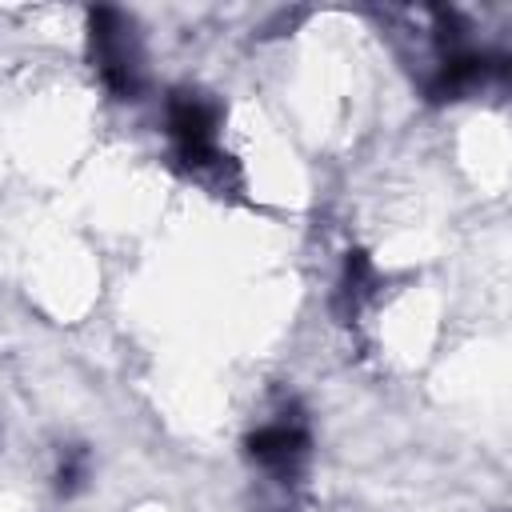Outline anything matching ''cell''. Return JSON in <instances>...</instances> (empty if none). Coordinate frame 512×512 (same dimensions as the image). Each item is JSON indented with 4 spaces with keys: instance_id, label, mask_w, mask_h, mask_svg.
<instances>
[{
    "instance_id": "2",
    "label": "cell",
    "mask_w": 512,
    "mask_h": 512,
    "mask_svg": "<svg viewBox=\"0 0 512 512\" xmlns=\"http://www.w3.org/2000/svg\"><path fill=\"white\" fill-rule=\"evenodd\" d=\"M216 124H220V108L216 100L200 96V92H172L168 100V132L176 144V156L184 168H212L220 164V148H216Z\"/></svg>"
},
{
    "instance_id": "1",
    "label": "cell",
    "mask_w": 512,
    "mask_h": 512,
    "mask_svg": "<svg viewBox=\"0 0 512 512\" xmlns=\"http://www.w3.org/2000/svg\"><path fill=\"white\" fill-rule=\"evenodd\" d=\"M88 40H92V60L100 68L104 88L120 100H132L140 92V48H136L132 20L116 8H92Z\"/></svg>"
},
{
    "instance_id": "5",
    "label": "cell",
    "mask_w": 512,
    "mask_h": 512,
    "mask_svg": "<svg viewBox=\"0 0 512 512\" xmlns=\"http://www.w3.org/2000/svg\"><path fill=\"white\" fill-rule=\"evenodd\" d=\"M80 476H84V452H68L60 464V492H76Z\"/></svg>"
},
{
    "instance_id": "3",
    "label": "cell",
    "mask_w": 512,
    "mask_h": 512,
    "mask_svg": "<svg viewBox=\"0 0 512 512\" xmlns=\"http://www.w3.org/2000/svg\"><path fill=\"white\" fill-rule=\"evenodd\" d=\"M244 448H248L252 464H260L276 480H292L308 456V428L300 420H272V424L256 428L244 440Z\"/></svg>"
},
{
    "instance_id": "4",
    "label": "cell",
    "mask_w": 512,
    "mask_h": 512,
    "mask_svg": "<svg viewBox=\"0 0 512 512\" xmlns=\"http://www.w3.org/2000/svg\"><path fill=\"white\" fill-rule=\"evenodd\" d=\"M372 284H376V272H372V260H368V252H348V260H344V280H340V292H336V308H340V316H356V308H360V300L372 292Z\"/></svg>"
}]
</instances>
